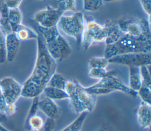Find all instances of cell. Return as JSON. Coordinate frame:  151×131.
<instances>
[{"mask_svg":"<svg viewBox=\"0 0 151 131\" xmlns=\"http://www.w3.org/2000/svg\"><path fill=\"white\" fill-rule=\"evenodd\" d=\"M37 52L32 73L24 83L21 96L33 99L42 93L51 76L56 72L57 63L48 53L44 40L38 33Z\"/></svg>","mask_w":151,"mask_h":131,"instance_id":"cell-1","label":"cell"},{"mask_svg":"<svg viewBox=\"0 0 151 131\" xmlns=\"http://www.w3.org/2000/svg\"><path fill=\"white\" fill-rule=\"evenodd\" d=\"M65 91L68 94L72 109L77 113L91 112L95 107L96 99L77 80H67Z\"/></svg>","mask_w":151,"mask_h":131,"instance_id":"cell-2","label":"cell"},{"mask_svg":"<svg viewBox=\"0 0 151 131\" xmlns=\"http://www.w3.org/2000/svg\"><path fill=\"white\" fill-rule=\"evenodd\" d=\"M151 41L124 35L116 42L106 45L104 56L107 59L114 56L134 53H150Z\"/></svg>","mask_w":151,"mask_h":131,"instance_id":"cell-3","label":"cell"},{"mask_svg":"<svg viewBox=\"0 0 151 131\" xmlns=\"http://www.w3.org/2000/svg\"><path fill=\"white\" fill-rule=\"evenodd\" d=\"M85 89L90 94L94 96L106 95L114 91L124 93L134 97L137 96L136 91L132 90L115 75L107 76Z\"/></svg>","mask_w":151,"mask_h":131,"instance_id":"cell-4","label":"cell"},{"mask_svg":"<svg viewBox=\"0 0 151 131\" xmlns=\"http://www.w3.org/2000/svg\"><path fill=\"white\" fill-rule=\"evenodd\" d=\"M85 19L82 12H76L71 15H63L57 25L69 37L74 38L78 46L81 45V38L84 28Z\"/></svg>","mask_w":151,"mask_h":131,"instance_id":"cell-5","label":"cell"},{"mask_svg":"<svg viewBox=\"0 0 151 131\" xmlns=\"http://www.w3.org/2000/svg\"><path fill=\"white\" fill-rule=\"evenodd\" d=\"M81 45L87 50L94 42H104L106 33L103 24L92 18H85Z\"/></svg>","mask_w":151,"mask_h":131,"instance_id":"cell-6","label":"cell"},{"mask_svg":"<svg viewBox=\"0 0 151 131\" xmlns=\"http://www.w3.org/2000/svg\"><path fill=\"white\" fill-rule=\"evenodd\" d=\"M109 64L135 67L150 66V53H134L117 55L108 59Z\"/></svg>","mask_w":151,"mask_h":131,"instance_id":"cell-7","label":"cell"},{"mask_svg":"<svg viewBox=\"0 0 151 131\" xmlns=\"http://www.w3.org/2000/svg\"><path fill=\"white\" fill-rule=\"evenodd\" d=\"M63 14L64 12L57 8H55L48 5L35 14L34 20L40 27L43 28H52L57 27Z\"/></svg>","mask_w":151,"mask_h":131,"instance_id":"cell-8","label":"cell"},{"mask_svg":"<svg viewBox=\"0 0 151 131\" xmlns=\"http://www.w3.org/2000/svg\"><path fill=\"white\" fill-rule=\"evenodd\" d=\"M22 86L11 77L0 80V90L8 104L15 103L22 94Z\"/></svg>","mask_w":151,"mask_h":131,"instance_id":"cell-9","label":"cell"},{"mask_svg":"<svg viewBox=\"0 0 151 131\" xmlns=\"http://www.w3.org/2000/svg\"><path fill=\"white\" fill-rule=\"evenodd\" d=\"M117 23L121 31L124 35L144 40L141 36L140 19L136 18L130 17L121 19L117 21Z\"/></svg>","mask_w":151,"mask_h":131,"instance_id":"cell-10","label":"cell"},{"mask_svg":"<svg viewBox=\"0 0 151 131\" xmlns=\"http://www.w3.org/2000/svg\"><path fill=\"white\" fill-rule=\"evenodd\" d=\"M103 25L106 33V38L104 41L106 45H111L116 42L124 35L121 31L117 21L107 19L103 24Z\"/></svg>","mask_w":151,"mask_h":131,"instance_id":"cell-11","label":"cell"},{"mask_svg":"<svg viewBox=\"0 0 151 131\" xmlns=\"http://www.w3.org/2000/svg\"><path fill=\"white\" fill-rule=\"evenodd\" d=\"M21 41L15 34L10 32L5 35V53L6 61L12 62L17 54Z\"/></svg>","mask_w":151,"mask_h":131,"instance_id":"cell-12","label":"cell"},{"mask_svg":"<svg viewBox=\"0 0 151 131\" xmlns=\"http://www.w3.org/2000/svg\"><path fill=\"white\" fill-rule=\"evenodd\" d=\"M38 109L48 117L55 120L60 114V109L54 100L45 97L40 100L38 102Z\"/></svg>","mask_w":151,"mask_h":131,"instance_id":"cell-13","label":"cell"},{"mask_svg":"<svg viewBox=\"0 0 151 131\" xmlns=\"http://www.w3.org/2000/svg\"><path fill=\"white\" fill-rule=\"evenodd\" d=\"M136 117L142 129H149L151 125V105L142 101L137 109Z\"/></svg>","mask_w":151,"mask_h":131,"instance_id":"cell-14","label":"cell"},{"mask_svg":"<svg viewBox=\"0 0 151 131\" xmlns=\"http://www.w3.org/2000/svg\"><path fill=\"white\" fill-rule=\"evenodd\" d=\"M11 32L15 34L21 42L30 40H37L38 37V33L22 24L16 26L11 30Z\"/></svg>","mask_w":151,"mask_h":131,"instance_id":"cell-15","label":"cell"},{"mask_svg":"<svg viewBox=\"0 0 151 131\" xmlns=\"http://www.w3.org/2000/svg\"><path fill=\"white\" fill-rule=\"evenodd\" d=\"M129 70V85L128 86L132 90L137 91L142 86V77L140 71V67L130 66Z\"/></svg>","mask_w":151,"mask_h":131,"instance_id":"cell-16","label":"cell"},{"mask_svg":"<svg viewBox=\"0 0 151 131\" xmlns=\"http://www.w3.org/2000/svg\"><path fill=\"white\" fill-rule=\"evenodd\" d=\"M46 97L49 98L52 100H60L64 99H68V96L65 90L57 89L47 86L43 91Z\"/></svg>","mask_w":151,"mask_h":131,"instance_id":"cell-17","label":"cell"},{"mask_svg":"<svg viewBox=\"0 0 151 131\" xmlns=\"http://www.w3.org/2000/svg\"><path fill=\"white\" fill-rule=\"evenodd\" d=\"M45 120L40 115L36 114L27 120H25L24 128L28 131L41 130L44 126Z\"/></svg>","mask_w":151,"mask_h":131,"instance_id":"cell-18","label":"cell"},{"mask_svg":"<svg viewBox=\"0 0 151 131\" xmlns=\"http://www.w3.org/2000/svg\"><path fill=\"white\" fill-rule=\"evenodd\" d=\"M57 40L60 54V62H61L70 56L71 54L72 50L68 42L61 34L57 36Z\"/></svg>","mask_w":151,"mask_h":131,"instance_id":"cell-19","label":"cell"},{"mask_svg":"<svg viewBox=\"0 0 151 131\" xmlns=\"http://www.w3.org/2000/svg\"><path fill=\"white\" fill-rule=\"evenodd\" d=\"M87 115L88 112H87L80 113L74 121L66 126L60 131H80Z\"/></svg>","mask_w":151,"mask_h":131,"instance_id":"cell-20","label":"cell"},{"mask_svg":"<svg viewBox=\"0 0 151 131\" xmlns=\"http://www.w3.org/2000/svg\"><path fill=\"white\" fill-rule=\"evenodd\" d=\"M8 19L11 30L16 26L22 24V15L20 9L19 8L8 9Z\"/></svg>","mask_w":151,"mask_h":131,"instance_id":"cell-21","label":"cell"},{"mask_svg":"<svg viewBox=\"0 0 151 131\" xmlns=\"http://www.w3.org/2000/svg\"><path fill=\"white\" fill-rule=\"evenodd\" d=\"M66 82L67 80L61 74L55 72L50 78L47 86L57 89L65 90Z\"/></svg>","mask_w":151,"mask_h":131,"instance_id":"cell-22","label":"cell"},{"mask_svg":"<svg viewBox=\"0 0 151 131\" xmlns=\"http://www.w3.org/2000/svg\"><path fill=\"white\" fill-rule=\"evenodd\" d=\"M116 72L113 70L108 71L106 68H90L88 71V76L94 79L101 80L110 75H115Z\"/></svg>","mask_w":151,"mask_h":131,"instance_id":"cell-23","label":"cell"},{"mask_svg":"<svg viewBox=\"0 0 151 131\" xmlns=\"http://www.w3.org/2000/svg\"><path fill=\"white\" fill-rule=\"evenodd\" d=\"M109 64V63L108 59L104 56L92 57L88 61V65L90 68H106Z\"/></svg>","mask_w":151,"mask_h":131,"instance_id":"cell-24","label":"cell"},{"mask_svg":"<svg viewBox=\"0 0 151 131\" xmlns=\"http://www.w3.org/2000/svg\"><path fill=\"white\" fill-rule=\"evenodd\" d=\"M83 5L86 11L94 12L102 7L103 0H83Z\"/></svg>","mask_w":151,"mask_h":131,"instance_id":"cell-25","label":"cell"},{"mask_svg":"<svg viewBox=\"0 0 151 131\" xmlns=\"http://www.w3.org/2000/svg\"><path fill=\"white\" fill-rule=\"evenodd\" d=\"M57 8L63 12L76 11L75 0H57Z\"/></svg>","mask_w":151,"mask_h":131,"instance_id":"cell-26","label":"cell"},{"mask_svg":"<svg viewBox=\"0 0 151 131\" xmlns=\"http://www.w3.org/2000/svg\"><path fill=\"white\" fill-rule=\"evenodd\" d=\"M141 36L146 41H151V31L150 28V21L145 19H140Z\"/></svg>","mask_w":151,"mask_h":131,"instance_id":"cell-27","label":"cell"},{"mask_svg":"<svg viewBox=\"0 0 151 131\" xmlns=\"http://www.w3.org/2000/svg\"><path fill=\"white\" fill-rule=\"evenodd\" d=\"M140 71L142 81V85L151 87L150 66H143L140 67Z\"/></svg>","mask_w":151,"mask_h":131,"instance_id":"cell-28","label":"cell"},{"mask_svg":"<svg viewBox=\"0 0 151 131\" xmlns=\"http://www.w3.org/2000/svg\"><path fill=\"white\" fill-rule=\"evenodd\" d=\"M142 101L150 104L151 103V87L142 85L141 87L137 91Z\"/></svg>","mask_w":151,"mask_h":131,"instance_id":"cell-29","label":"cell"},{"mask_svg":"<svg viewBox=\"0 0 151 131\" xmlns=\"http://www.w3.org/2000/svg\"><path fill=\"white\" fill-rule=\"evenodd\" d=\"M5 35L0 27V63L3 64L6 61L5 53Z\"/></svg>","mask_w":151,"mask_h":131,"instance_id":"cell-30","label":"cell"},{"mask_svg":"<svg viewBox=\"0 0 151 131\" xmlns=\"http://www.w3.org/2000/svg\"><path fill=\"white\" fill-rule=\"evenodd\" d=\"M39 97H36L32 99V101L31 103V105L29 107V109L27 115L26 116L25 120H27L31 116L35 115L37 114L38 109V102H39Z\"/></svg>","mask_w":151,"mask_h":131,"instance_id":"cell-31","label":"cell"},{"mask_svg":"<svg viewBox=\"0 0 151 131\" xmlns=\"http://www.w3.org/2000/svg\"><path fill=\"white\" fill-rule=\"evenodd\" d=\"M23 1L24 0H5L3 4L8 9L19 8V6Z\"/></svg>","mask_w":151,"mask_h":131,"instance_id":"cell-32","label":"cell"},{"mask_svg":"<svg viewBox=\"0 0 151 131\" xmlns=\"http://www.w3.org/2000/svg\"><path fill=\"white\" fill-rule=\"evenodd\" d=\"M139 1L143 10L147 14L149 17V21H150V14H151V0H139Z\"/></svg>","mask_w":151,"mask_h":131,"instance_id":"cell-33","label":"cell"},{"mask_svg":"<svg viewBox=\"0 0 151 131\" xmlns=\"http://www.w3.org/2000/svg\"><path fill=\"white\" fill-rule=\"evenodd\" d=\"M55 120L47 119L45 122L44 127L41 129V131H53L55 128Z\"/></svg>","mask_w":151,"mask_h":131,"instance_id":"cell-34","label":"cell"},{"mask_svg":"<svg viewBox=\"0 0 151 131\" xmlns=\"http://www.w3.org/2000/svg\"><path fill=\"white\" fill-rule=\"evenodd\" d=\"M8 104H9L6 101L0 90V113L4 115L5 116Z\"/></svg>","mask_w":151,"mask_h":131,"instance_id":"cell-35","label":"cell"},{"mask_svg":"<svg viewBox=\"0 0 151 131\" xmlns=\"http://www.w3.org/2000/svg\"><path fill=\"white\" fill-rule=\"evenodd\" d=\"M17 112V106L15 103L9 104L6 112L5 113V116H9L14 114Z\"/></svg>","mask_w":151,"mask_h":131,"instance_id":"cell-36","label":"cell"},{"mask_svg":"<svg viewBox=\"0 0 151 131\" xmlns=\"http://www.w3.org/2000/svg\"><path fill=\"white\" fill-rule=\"evenodd\" d=\"M5 119V117H0V131H10L9 130L7 129L4 126H3L2 125V124L1 123V122L3 121Z\"/></svg>","mask_w":151,"mask_h":131,"instance_id":"cell-37","label":"cell"},{"mask_svg":"<svg viewBox=\"0 0 151 131\" xmlns=\"http://www.w3.org/2000/svg\"><path fill=\"white\" fill-rule=\"evenodd\" d=\"M96 131H113L111 129H110V128L106 127H102L101 128H100L99 129L97 130Z\"/></svg>","mask_w":151,"mask_h":131,"instance_id":"cell-38","label":"cell"},{"mask_svg":"<svg viewBox=\"0 0 151 131\" xmlns=\"http://www.w3.org/2000/svg\"><path fill=\"white\" fill-rule=\"evenodd\" d=\"M120 0H103V2H114V1H117Z\"/></svg>","mask_w":151,"mask_h":131,"instance_id":"cell-39","label":"cell"},{"mask_svg":"<svg viewBox=\"0 0 151 131\" xmlns=\"http://www.w3.org/2000/svg\"><path fill=\"white\" fill-rule=\"evenodd\" d=\"M6 116H5L4 115H3V114H1L0 113V117H5Z\"/></svg>","mask_w":151,"mask_h":131,"instance_id":"cell-40","label":"cell"},{"mask_svg":"<svg viewBox=\"0 0 151 131\" xmlns=\"http://www.w3.org/2000/svg\"><path fill=\"white\" fill-rule=\"evenodd\" d=\"M1 12H0V19H1Z\"/></svg>","mask_w":151,"mask_h":131,"instance_id":"cell-41","label":"cell"},{"mask_svg":"<svg viewBox=\"0 0 151 131\" xmlns=\"http://www.w3.org/2000/svg\"><path fill=\"white\" fill-rule=\"evenodd\" d=\"M40 1H43V0H40Z\"/></svg>","mask_w":151,"mask_h":131,"instance_id":"cell-42","label":"cell"}]
</instances>
